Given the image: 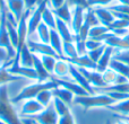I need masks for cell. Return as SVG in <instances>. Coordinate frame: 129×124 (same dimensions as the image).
I'll return each mask as SVG.
<instances>
[{"label": "cell", "instance_id": "cell-38", "mask_svg": "<svg viewBox=\"0 0 129 124\" xmlns=\"http://www.w3.org/2000/svg\"><path fill=\"white\" fill-rule=\"evenodd\" d=\"M40 56V55H39ZM41 61H42L44 68L47 69L48 72H50L51 75H53V70H54V66L57 63V60L59 58H56V56H51V55H41Z\"/></svg>", "mask_w": 129, "mask_h": 124}, {"label": "cell", "instance_id": "cell-10", "mask_svg": "<svg viewBox=\"0 0 129 124\" xmlns=\"http://www.w3.org/2000/svg\"><path fill=\"white\" fill-rule=\"evenodd\" d=\"M52 79L57 82V85L62 88L69 90L70 93H73L75 95V97H79V96H86V95H89L82 86H79L78 84H76L73 79H59V78H56L52 76Z\"/></svg>", "mask_w": 129, "mask_h": 124}, {"label": "cell", "instance_id": "cell-13", "mask_svg": "<svg viewBox=\"0 0 129 124\" xmlns=\"http://www.w3.org/2000/svg\"><path fill=\"white\" fill-rule=\"evenodd\" d=\"M69 75H70L71 79H73L76 84H78L79 86H82L83 88H84L85 90L89 94V95L95 94V93H94L93 87L89 85V82L86 80V78L82 75V72L78 70L77 67H75L74 64H71V63H70V69H69Z\"/></svg>", "mask_w": 129, "mask_h": 124}, {"label": "cell", "instance_id": "cell-23", "mask_svg": "<svg viewBox=\"0 0 129 124\" xmlns=\"http://www.w3.org/2000/svg\"><path fill=\"white\" fill-rule=\"evenodd\" d=\"M49 44L51 45V47L56 51V53L58 54V56L60 59H63L62 54V44L63 41L60 37V35L58 34V32L56 29H51L50 31V38H49Z\"/></svg>", "mask_w": 129, "mask_h": 124}, {"label": "cell", "instance_id": "cell-46", "mask_svg": "<svg viewBox=\"0 0 129 124\" xmlns=\"http://www.w3.org/2000/svg\"><path fill=\"white\" fill-rule=\"evenodd\" d=\"M74 42H75L78 55H84V54H87V49H86V45H85V41L79 40V38H77L75 36V41H74Z\"/></svg>", "mask_w": 129, "mask_h": 124}, {"label": "cell", "instance_id": "cell-35", "mask_svg": "<svg viewBox=\"0 0 129 124\" xmlns=\"http://www.w3.org/2000/svg\"><path fill=\"white\" fill-rule=\"evenodd\" d=\"M52 103H53V106H54V109H56L57 114L59 115V117L60 116H63L66 115V114L70 113V107L68 106L67 104H64L62 100H60L59 98H56L53 97V100H52Z\"/></svg>", "mask_w": 129, "mask_h": 124}, {"label": "cell", "instance_id": "cell-22", "mask_svg": "<svg viewBox=\"0 0 129 124\" xmlns=\"http://www.w3.org/2000/svg\"><path fill=\"white\" fill-rule=\"evenodd\" d=\"M52 94H53V97L59 98L60 100H62L64 104H67L69 107H71V105H74L75 95L73 93H70L69 90H67V89L58 86L54 89H52Z\"/></svg>", "mask_w": 129, "mask_h": 124}, {"label": "cell", "instance_id": "cell-42", "mask_svg": "<svg viewBox=\"0 0 129 124\" xmlns=\"http://www.w3.org/2000/svg\"><path fill=\"white\" fill-rule=\"evenodd\" d=\"M88 7H110L117 4L116 0H87Z\"/></svg>", "mask_w": 129, "mask_h": 124}, {"label": "cell", "instance_id": "cell-25", "mask_svg": "<svg viewBox=\"0 0 129 124\" xmlns=\"http://www.w3.org/2000/svg\"><path fill=\"white\" fill-rule=\"evenodd\" d=\"M69 63L74 64L77 68H83V69H89V70H94L96 69V63L93 62L89 59V56L87 54H84V55H78L76 59L71 61H68Z\"/></svg>", "mask_w": 129, "mask_h": 124}, {"label": "cell", "instance_id": "cell-6", "mask_svg": "<svg viewBox=\"0 0 129 124\" xmlns=\"http://www.w3.org/2000/svg\"><path fill=\"white\" fill-rule=\"evenodd\" d=\"M6 10H4L1 13V15H0V46L5 47V49L8 51L9 56H10L11 60H15V58H16V49L13 46V44H11L10 38H9V35H8V31H7Z\"/></svg>", "mask_w": 129, "mask_h": 124}, {"label": "cell", "instance_id": "cell-8", "mask_svg": "<svg viewBox=\"0 0 129 124\" xmlns=\"http://www.w3.org/2000/svg\"><path fill=\"white\" fill-rule=\"evenodd\" d=\"M103 43L108 46L113 47L116 51H120V50H128L129 49V34L123 37L114 35L113 33L109 32L103 38Z\"/></svg>", "mask_w": 129, "mask_h": 124}, {"label": "cell", "instance_id": "cell-28", "mask_svg": "<svg viewBox=\"0 0 129 124\" xmlns=\"http://www.w3.org/2000/svg\"><path fill=\"white\" fill-rule=\"evenodd\" d=\"M110 32L109 27L103 26V25H96L89 28L88 32V38H94V40H99L103 42V38Z\"/></svg>", "mask_w": 129, "mask_h": 124}, {"label": "cell", "instance_id": "cell-52", "mask_svg": "<svg viewBox=\"0 0 129 124\" xmlns=\"http://www.w3.org/2000/svg\"><path fill=\"white\" fill-rule=\"evenodd\" d=\"M23 121H24V123H25V124H32L31 120H28V118H26V120H23Z\"/></svg>", "mask_w": 129, "mask_h": 124}, {"label": "cell", "instance_id": "cell-43", "mask_svg": "<svg viewBox=\"0 0 129 124\" xmlns=\"http://www.w3.org/2000/svg\"><path fill=\"white\" fill-rule=\"evenodd\" d=\"M114 59L117 60L121 61V62H125L126 64L129 66V49L128 50H120V51H116L113 55Z\"/></svg>", "mask_w": 129, "mask_h": 124}, {"label": "cell", "instance_id": "cell-48", "mask_svg": "<svg viewBox=\"0 0 129 124\" xmlns=\"http://www.w3.org/2000/svg\"><path fill=\"white\" fill-rule=\"evenodd\" d=\"M58 124H76L75 122V117H74L73 113H68L63 116H60L58 121Z\"/></svg>", "mask_w": 129, "mask_h": 124}, {"label": "cell", "instance_id": "cell-17", "mask_svg": "<svg viewBox=\"0 0 129 124\" xmlns=\"http://www.w3.org/2000/svg\"><path fill=\"white\" fill-rule=\"evenodd\" d=\"M33 56L34 54L29 51L27 44L23 45L20 51L16 54L15 61H18V63L22 67H26V68H33Z\"/></svg>", "mask_w": 129, "mask_h": 124}, {"label": "cell", "instance_id": "cell-51", "mask_svg": "<svg viewBox=\"0 0 129 124\" xmlns=\"http://www.w3.org/2000/svg\"><path fill=\"white\" fill-rule=\"evenodd\" d=\"M113 124H129V123L126 122V121H123V120H121V118H118Z\"/></svg>", "mask_w": 129, "mask_h": 124}, {"label": "cell", "instance_id": "cell-12", "mask_svg": "<svg viewBox=\"0 0 129 124\" xmlns=\"http://www.w3.org/2000/svg\"><path fill=\"white\" fill-rule=\"evenodd\" d=\"M43 109H44V107H43L35 98H32V99H27V100L23 102L22 107H20L19 115L28 117V116L41 113Z\"/></svg>", "mask_w": 129, "mask_h": 124}, {"label": "cell", "instance_id": "cell-53", "mask_svg": "<svg viewBox=\"0 0 129 124\" xmlns=\"http://www.w3.org/2000/svg\"><path fill=\"white\" fill-rule=\"evenodd\" d=\"M0 124H6V123H5V122H2V121L0 120Z\"/></svg>", "mask_w": 129, "mask_h": 124}, {"label": "cell", "instance_id": "cell-26", "mask_svg": "<svg viewBox=\"0 0 129 124\" xmlns=\"http://www.w3.org/2000/svg\"><path fill=\"white\" fill-rule=\"evenodd\" d=\"M105 109L110 111L112 114H116V115H129V99L116 102Z\"/></svg>", "mask_w": 129, "mask_h": 124}, {"label": "cell", "instance_id": "cell-16", "mask_svg": "<svg viewBox=\"0 0 129 124\" xmlns=\"http://www.w3.org/2000/svg\"><path fill=\"white\" fill-rule=\"evenodd\" d=\"M33 69L35 70L36 76H38V81L44 82L52 79V75L47 71V69L44 68L42 61H41V58L36 54H34L33 56Z\"/></svg>", "mask_w": 129, "mask_h": 124}, {"label": "cell", "instance_id": "cell-50", "mask_svg": "<svg viewBox=\"0 0 129 124\" xmlns=\"http://www.w3.org/2000/svg\"><path fill=\"white\" fill-rule=\"evenodd\" d=\"M117 4L119 5H126V6H129V0H116Z\"/></svg>", "mask_w": 129, "mask_h": 124}, {"label": "cell", "instance_id": "cell-29", "mask_svg": "<svg viewBox=\"0 0 129 124\" xmlns=\"http://www.w3.org/2000/svg\"><path fill=\"white\" fill-rule=\"evenodd\" d=\"M109 68H111L112 70H114L118 75L122 76V77L129 79V66L126 64L125 62H121L117 59H112L111 62H110Z\"/></svg>", "mask_w": 129, "mask_h": 124}, {"label": "cell", "instance_id": "cell-34", "mask_svg": "<svg viewBox=\"0 0 129 124\" xmlns=\"http://www.w3.org/2000/svg\"><path fill=\"white\" fill-rule=\"evenodd\" d=\"M84 24H86L87 26L93 27L96 26V25H100V22H99L98 17H96L95 13H94L93 8L89 7L85 10V16H84Z\"/></svg>", "mask_w": 129, "mask_h": 124}, {"label": "cell", "instance_id": "cell-5", "mask_svg": "<svg viewBox=\"0 0 129 124\" xmlns=\"http://www.w3.org/2000/svg\"><path fill=\"white\" fill-rule=\"evenodd\" d=\"M49 0H42L35 8L32 10L28 19H27V29H28V37L36 33L39 25L42 23V13L44 7L48 5Z\"/></svg>", "mask_w": 129, "mask_h": 124}, {"label": "cell", "instance_id": "cell-31", "mask_svg": "<svg viewBox=\"0 0 129 124\" xmlns=\"http://www.w3.org/2000/svg\"><path fill=\"white\" fill-rule=\"evenodd\" d=\"M18 80H23L22 78L16 77V76H13L7 71V67H2L0 69V87L5 86V85L11 84V82H16Z\"/></svg>", "mask_w": 129, "mask_h": 124}, {"label": "cell", "instance_id": "cell-54", "mask_svg": "<svg viewBox=\"0 0 129 124\" xmlns=\"http://www.w3.org/2000/svg\"><path fill=\"white\" fill-rule=\"evenodd\" d=\"M28 120H29V118H28ZM31 122H32V124H36L35 122H34V121H32V120H31Z\"/></svg>", "mask_w": 129, "mask_h": 124}, {"label": "cell", "instance_id": "cell-44", "mask_svg": "<svg viewBox=\"0 0 129 124\" xmlns=\"http://www.w3.org/2000/svg\"><path fill=\"white\" fill-rule=\"evenodd\" d=\"M85 45H86V49H87V52L88 51H92L94 49H98V47L102 46L104 45V43L102 41H99V40H94V38H87L85 41Z\"/></svg>", "mask_w": 129, "mask_h": 124}, {"label": "cell", "instance_id": "cell-55", "mask_svg": "<svg viewBox=\"0 0 129 124\" xmlns=\"http://www.w3.org/2000/svg\"><path fill=\"white\" fill-rule=\"evenodd\" d=\"M2 68V66H1V64H0V69H1Z\"/></svg>", "mask_w": 129, "mask_h": 124}, {"label": "cell", "instance_id": "cell-30", "mask_svg": "<svg viewBox=\"0 0 129 124\" xmlns=\"http://www.w3.org/2000/svg\"><path fill=\"white\" fill-rule=\"evenodd\" d=\"M62 54H63V59H66L67 61H71L77 58L78 53H77L75 42H63Z\"/></svg>", "mask_w": 129, "mask_h": 124}, {"label": "cell", "instance_id": "cell-19", "mask_svg": "<svg viewBox=\"0 0 129 124\" xmlns=\"http://www.w3.org/2000/svg\"><path fill=\"white\" fill-rule=\"evenodd\" d=\"M116 53V50L111 46H105V50L103 52L102 56L100 58V60L96 62V70L99 72H103L104 70H107L110 66V62L113 59V55Z\"/></svg>", "mask_w": 129, "mask_h": 124}, {"label": "cell", "instance_id": "cell-47", "mask_svg": "<svg viewBox=\"0 0 129 124\" xmlns=\"http://www.w3.org/2000/svg\"><path fill=\"white\" fill-rule=\"evenodd\" d=\"M67 4L70 8H74V7H83V8L87 9L89 8L88 4H87V0H67Z\"/></svg>", "mask_w": 129, "mask_h": 124}, {"label": "cell", "instance_id": "cell-21", "mask_svg": "<svg viewBox=\"0 0 129 124\" xmlns=\"http://www.w3.org/2000/svg\"><path fill=\"white\" fill-rule=\"evenodd\" d=\"M6 4L8 10L13 14L14 17L16 18V20L18 23V20L20 19V17L26 10L24 0H6Z\"/></svg>", "mask_w": 129, "mask_h": 124}, {"label": "cell", "instance_id": "cell-32", "mask_svg": "<svg viewBox=\"0 0 129 124\" xmlns=\"http://www.w3.org/2000/svg\"><path fill=\"white\" fill-rule=\"evenodd\" d=\"M35 99L42 105L43 107H47L48 105H50L53 100V94H52V90L50 89H47V90H42L38 96L35 97Z\"/></svg>", "mask_w": 129, "mask_h": 124}, {"label": "cell", "instance_id": "cell-36", "mask_svg": "<svg viewBox=\"0 0 129 124\" xmlns=\"http://www.w3.org/2000/svg\"><path fill=\"white\" fill-rule=\"evenodd\" d=\"M6 26H7V31H8V35L10 38V42L13 44V46L17 50L18 47V34H17V26L13 25L11 23H9L6 19Z\"/></svg>", "mask_w": 129, "mask_h": 124}, {"label": "cell", "instance_id": "cell-2", "mask_svg": "<svg viewBox=\"0 0 129 124\" xmlns=\"http://www.w3.org/2000/svg\"><path fill=\"white\" fill-rule=\"evenodd\" d=\"M114 103L116 102L109 95L100 93H95L93 95L79 96V97H75L74 99V105H78L86 111L91 108H107Z\"/></svg>", "mask_w": 129, "mask_h": 124}, {"label": "cell", "instance_id": "cell-7", "mask_svg": "<svg viewBox=\"0 0 129 124\" xmlns=\"http://www.w3.org/2000/svg\"><path fill=\"white\" fill-rule=\"evenodd\" d=\"M7 71L10 75L19 77L22 79H29V80H36L38 81V76L33 68H26V67H22L18 61H14L10 66L7 67Z\"/></svg>", "mask_w": 129, "mask_h": 124}, {"label": "cell", "instance_id": "cell-1", "mask_svg": "<svg viewBox=\"0 0 129 124\" xmlns=\"http://www.w3.org/2000/svg\"><path fill=\"white\" fill-rule=\"evenodd\" d=\"M0 120L6 124H25L8 96V86L0 87Z\"/></svg>", "mask_w": 129, "mask_h": 124}, {"label": "cell", "instance_id": "cell-39", "mask_svg": "<svg viewBox=\"0 0 129 124\" xmlns=\"http://www.w3.org/2000/svg\"><path fill=\"white\" fill-rule=\"evenodd\" d=\"M105 46L107 45H102V46H100V47H98V49H94V50H92V51H88L87 52V55L89 56V59H91L93 62H98L99 60H100V58L102 56V54H103V52H104V50H105Z\"/></svg>", "mask_w": 129, "mask_h": 124}, {"label": "cell", "instance_id": "cell-37", "mask_svg": "<svg viewBox=\"0 0 129 124\" xmlns=\"http://www.w3.org/2000/svg\"><path fill=\"white\" fill-rule=\"evenodd\" d=\"M118 73L114 70H112L111 68H108L107 70H104L102 72V77H103V81H104L105 86H111L114 85L117 81V78H118Z\"/></svg>", "mask_w": 129, "mask_h": 124}, {"label": "cell", "instance_id": "cell-33", "mask_svg": "<svg viewBox=\"0 0 129 124\" xmlns=\"http://www.w3.org/2000/svg\"><path fill=\"white\" fill-rule=\"evenodd\" d=\"M50 31H51V29H50L49 27H48L47 25L44 24V23H41V24L39 25V27H38V29H36V33H35V34L38 35V37H39V40H40V42L49 44Z\"/></svg>", "mask_w": 129, "mask_h": 124}, {"label": "cell", "instance_id": "cell-15", "mask_svg": "<svg viewBox=\"0 0 129 124\" xmlns=\"http://www.w3.org/2000/svg\"><path fill=\"white\" fill-rule=\"evenodd\" d=\"M73 13H71V24L70 28L73 29L74 34H77L79 32L80 27L84 24V16H85V10L86 9L83 7H74L71 8Z\"/></svg>", "mask_w": 129, "mask_h": 124}, {"label": "cell", "instance_id": "cell-4", "mask_svg": "<svg viewBox=\"0 0 129 124\" xmlns=\"http://www.w3.org/2000/svg\"><path fill=\"white\" fill-rule=\"evenodd\" d=\"M26 118L34 121L36 124H58L59 115L57 114L56 109H54L53 103L48 105L41 113L35 114V115L28 116Z\"/></svg>", "mask_w": 129, "mask_h": 124}, {"label": "cell", "instance_id": "cell-27", "mask_svg": "<svg viewBox=\"0 0 129 124\" xmlns=\"http://www.w3.org/2000/svg\"><path fill=\"white\" fill-rule=\"evenodd\" d=\"M56 22L57 17L54 16L53 10L51 9V7L49 6V2H48L42 13V23H44L50 29H56Z\"/></svg>", "mask_w": 129, "mask_h": 124}, {"label": "cell", "instance_id": "cell-49", "mask_svg": "<svg viewBox=\"0 0 129 124\" xmlns=\"http://www.w3.org/2000/svg\"><path fill=\"white\" fill-rule=\"evenodd\" d=\"M66 1L67 0H49V6L51 7V9H57L66 4Z\"/></svg>", "mask_w": 129, "mask_h": 124}, {"label": "cell", "instance_id": "cell-3", "mask_svg": "<svg viewBox=\"0 0 129 124\" xmlns=\"http://www.w3.org/2000/svg\"><path fill=\"white\" fill-rule=\"evenodd\" d=\"M56 87H58V85H57V82L54 81L53 79L49 80V81H44V82L36 81L35 84H32V85H28V86L24 87L15 97L10 98V100H11V103L15 105L20 102H24V100L35 98L42 90H47V89L52 90V89H54Z\"/></svg>", "mask_w": 129, "mask_h": 124}, {"label": "cell", "instance_id": "cell-41", "mask_svg": "<svg viewBox=\"0 0 129 124\" xmlns=\"http://www.w3.org/2000/svg\"><path fill=\"white\" fill-rule=\"evenodd\" d=\"M121 28H129V22L123 18H116L111 25L109 26V29H121Z\"/></svg>", "mask_w": 129, "mask_h": 124}, {"label": "cell", "instance_id": "cell-9", "mask_svg": "<svg viewBox=\"0 0 129 124\" xmlns=\"http://www.w3.org/2000/svg\"><path fill=\"white\" fill-rule=\"evenodd\" d=\"M27 46H28L29 51L33 54H36V55H51V56H56V58H59L58 54L56 53L53 49L51 47L50 44H47V43H42V42H35V41L28 38L26 42ZM60 59V58H59Z\"/></svg>", "mask_w": 129, "mask_h": 124}, {"label": "cell", "instance_id": "cell-11", "mask_svg": "<svg viewBox=\"0 0 129 124\" xmlns=\"http://www.w3.org/2000/svg\"><path fill=\"white\" fill-rule=\"evenodd\" d=\"M78 70H79L80 72H82V75L86 78V80L89 82V85L93 87V89L105 87V84H104V81H103L102 72H99L96 69L89 70V69L78 68Z\"/></svg>", "mask_w": 129, "mask_h": 124}, {"label": "cell", "instance_id": "cell-45", "mask_svg": "<svg viewBox=\"0 0 129 124\" xmlns=\"http://www.w3.org/2000/svg\"><path fill=\"white\" fill-rule=\"evenodd\" d=\"M108 8L111 9L112 11H116V13H120V14H123V15L129 16V6H126V5L114 4L112 6L108 7Z\"/></svg>", "mask_w": 129, "mask_h": 124}, {"label": "cell", "instance_id": "cell-18", "mask_svg": "<svg viewBox=\"0 0 129 124\" xmlns=\"http://www.w3.org/2000/svg\"><path fill=\"white\" fill-rule=\"evenodd\" d=\"M56 31L58 32L63 42H74L75 41V34H74L73 29L70 28V26L58 18L56 22Z\"/></svg>", "mask_w": 129, "mask_h": 124}, {"label": "cell", "instance_id": "cell-24", "mask_svg": "<svg viewBox=\"0 0 129 124\" xmlns=\"http://www.w3.org/2000/svg\"><path fill=\"white\" fill-rule=\"evenodd\" d=\"M53 10V14L54 16H56L58 19L62 20L66 24H68L69 26H70L71 24V13H73V10H71V8L68 6V4H63L61 7H59V8L57 9H52Z\"/></svg>", "mask_w": 129, "mask_h": 124}, {"label": "cell", "instance_id": "cell-20", "mask_svg": "<svg viewBox=\"0 0 129 124\" xmlns=\"http://www.w3.org/2000/svg\"><path fill=\"white\" fill-rule=\"evenodd\" d=\"M69 69H70V63L66 59H58L52 76L59 79H70Z\"/></svg>", "mask_w": 129, "mask_h": 124}, {"label": "cell", "instance_id": "cell-40", "mask_svg": "<svg viewBox=\"0 0 129 124\" xmlns=\"http://www.w3.org/2000/svg\"><path fill=\"white\" fill-rule=\"evenodd\" d=\"M15 60H11L10 56H9V53L5 47L0 46V64L2 67H8L10 66Z\"/></svg>", "mask_w": 129, "mask_h": 124}, {"label": "cell", "instance_id": "cell-14", "mask_svg": "<svg viewBox=\"0 0 129 124\" xmlns=\"http://www.w3.org/2000/svg\"><path fill=\"white\" fill-rule=\"evenodd\" d=\"M92 8H93L100 24L103 26L109 27L113 23V20L116 19L112 10H110L108 7H92Z\"/></svg>", "mask_w": 129, "mask_h": 124}]
</instances>
